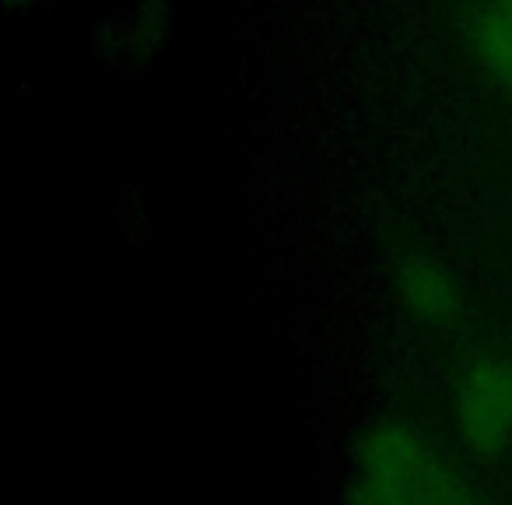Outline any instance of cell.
<instances>
[{
  "label": "cell",
  "mask_w": 512,
  "mask_h": 505,
  "mask_svg": "<svg viewBox=\"0 0 512 505\" xmlns=\"http://www.w3.org/2000/svg\"><path fill=\"white\" fill-rule=\"evenodd\" d=\"M474 53L498 85L512 88V11L488 4L474 18Z\"/></svg>",
  "instance_id": "obj_4"
},
{
  "label": "cell",
  "mask_w": 512,
  "mask_h": 505,
  "mask_svg": "<svg viewBox=\"0 0 512 505\" xmlns=\"http://www.w3.org/2000/svg\"><path fill=\"white\" fill-rule=\"evenodd\" d=\"M491 4H498V8H505V11H512V0H491Z\"/></svg>",
  "instance_id": "obj_6"
},
{
  "label": "cell",
  "mask_w": 512,
  "mask_h": 505,
  "mask_svg": "<svg viewBox=\"0 0 512 505\" xmlns=\"http://www.w3.org/2000/svg\"><path fill=\"white\" fill-rule=\"evenodd\" d=\"M421 505H484V502L474 495V488H470L456 470H449L439 463V470H435V477H432V484H428Z\"/></svg>",
  "instance_id": "obj_5"
},
{
  "label": "cell",
  "mask_w": 512,
  "mask_h": 505,
  "mask_svg": "<svg viewBox=\"0 0 512 505\" xmlns=\"http://www.w3.org/2000/svg\"><path fill=\"white\" fill-rule=\"evenodd\" d=\"M397 288L404 306L411 309L414 320L432 323V327H446L463 313V295L453 274L432 257H407L397 271Z\"/></svg>",
  "instance_id": "obj_3"
},
{
  "label": "cell",
  "mask_w": 512,
  "mask_h": 505,
  "mask_svg": "<svg viewBox=\"0 0 512 505\" xmlns=\"http://www.w3.org/2000/svg\"><path fill=\"white\" fill-rule=\"evenodd\" d=\"M456 425L474 453L495 456L512 442V362L481 355L456 390Z\"/></svg>",
  "instance_id": "obj_2"
},
{
  "label": "cell",
  "mask_w": 512,
  "mask_h": 505,
  "mask_svg": "<svg viewBox=\"0 0 512 505\" xmlns=\"http://www.w3.org/2000/svg\"><path fill=\"white\" fill-rule=\"evenodd\" d=\"M439 460L404 421H379L362 435L348 481V505H421Z\"/></svg>",
  "instance_id": "obj_1"
}]
</instances>
